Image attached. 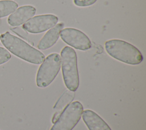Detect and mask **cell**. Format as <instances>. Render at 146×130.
I'll use <instances>...</instances> for the list:
<instances>
[{
    "instance_id": "obj_1",
    "label": "cell",
    "mask_w": 146,
    "mask_h": 130,
    "mask_svg": "<svg viewBox=\"0 0 146 130\" xmlns=\"http://www.w3.org/2000/svg\"><path fill=\"white\" fill-rule=\"evenodd\" d=\"M1 41L9 51L30 63L39 64L45 59L40 51L8 31L1 34Z\"/></svg>"
},
{
    "instance_id": "obj_3",
    "label": "cell",
    "mask_w": 146,
    "mask_h": 130,
    "mask_svg": "<svg viewBox=\"0 0 146 130\" xmlns=\"http://www.w3.org/2000/svg\"><path fill=\"white\" fill-rule=\"evenodd\" d=\"M63 79L66 87L71 91L77 90L79 85L77 56L69 46L64 47L60 52Z\"/></svg>"
},
{
    "instance_id": "obj_11",
    "label": "cell",
    "mask_w": 146,
    "mask_h": 130,
    "mask_svg": "<svg viewBox=\"0 0 146 130\" xmlns=\"http://www.w3.org/2000/svg\"><path fill=\"white\" fill-rule=\"evenodd\" d=\"M18 8V3L12 0L0 1V18L13 13Z\"/></svg>"
},
{
    "instance_id": "obj_6",
    "label": "cell",
    "mask_w": 146,
    "mask_h": 130,
    "mask_svg": "<svg viewBox=\"0 0 146 130\" xmlns=\"http://www.w3.org/2000/svg\"><path fill=\"white\" fill-rule=\"evenodd\" d=\"M61 39L69 46L82 51L91 48L92 44L89 38L82 31L74 28H65L60 33Z\"/></svg>"
},
{
    "instance_id": "obj_12",
    "label": "cell",
    "mask_w": 146,
    "mask_h": 130,
    "mask_svg": "<svg viewBox=\"0 0 146 130\" xmlns=\"http://www.w3.org/2000/svg\"><path fill=\"white\" fill-rule=\"evenodd\" d=\"M11 56L10 53L6 48L0 46V65L8 62Z\"/></svg>"
},
{
    "instance_id": "obj_8",
    "label": "cell",
    "mask_w": 146,
    "mask_h": 130,
    "mask_svg": "<svg viewBox=\"0 0 146 130\" xmlns=\"http://www.w3.org/2000/svg\"><path fill=\"white\" fill-rule=\"evenodd\" d=\"M36 13V9L30 5L22 6L16 9L7 19L8 24L11 26L22 25L32 18Z\"/></svg>"
},
{
    "instance_id": "obj_4",
    "label": "cell",
    "mask_w": 146,
    "mask_h": 130,
    "mask_svg": "<svg viewBox=\"0 0 146 130\" xmlns=\"http://www.w3.org/2000/svg\"><path fill=\"white\" fill-rule=\"evenodd\" d=\"M61 66V58L58 53L48 55L40 66L36 76L38 87L44 88L49 86L58 75Z\"/></svg>"
},
{
    "instance_id": "obj_5",
    "label": "cell",
    "mask_w": 146,
    "mask_h": 130,
    "mask_svg": "<svg viewBox=\"0 0 146 130\" xmlns=\"http://www.w3.org/2000/svg\"><path fill=\"white\" fill-rule=\"evenodd\" d=\"M83 112L80 102H71L62 112L50 130H72L80 120Z\"/></svg>"
},
{
    "instance_id": "obj_9",
    "label": "cell",
    "mask_w": 146,
    "mask_h": 130,
    "mask_svg": "<svg viewBox=\"0 0 146 130\" xmlns=\"http://www.w3.org/2000/svg\"><path fill=\"white\" fill-rule=\"evenodd\" d=\"M82 118L89 130H111L105 121L92 110L83 111Z\"/></svg>"
},
{
    "instance_id": "obj_14",
    "label": "cell",
    "mask_w": 146,
    "mask_h": 130,
    "mask_svg": "<svg viewBox=\"0 0 146 130\" xmlns=\"http://www.w3.org/2000/svg\"><path fill=\"white\" fill-rule=\"evenodd\" d=\"M0 40H1V35H0Z\"/></svg>"
},
{
    "instance_id": "obj_2",
    "label": "cell",
    "mask_w": 146,
    "mask_h": 130,
    "mask_svg": "<svg viewBox=\"0 0 146 130\" xmlns=\"http://www.w3.org/2000/svg\"><path fill=\"white\" fill-rule=\"evenodd\" d=\"M105 48L111 56L128 64L137 65L143 60V55L137 48L123 40H108L105 42Z\"/></svg>"
},
{
    "instance_id": "obj_10",
    "label": "cell",
    "mask_w": 146,
    "mask_h": 130,
    "mask_svg": "<svg viewBox=\"0 0 146 130\" xmlns=\"http://www.w3.org/2000/svg\"><path fill=\"white\" fill-rule=\"evenodd\" d=\"M64 26V23L60 22L50 29L39 41L38 44V49L46 50L53 46L57 42Z\"/></svg>"
},
{
    "instance_id": "obj_7",
    "label": "cell",
    "mask_w": 146,
    "mask_h": 130,
    "mask_svg": "<svg viewBox=\"0 0 146 130\" xmlns=\"http://www.w3.org/2000/svg\"><path fill=\"white\" fill-rule=\"evenodd\" d=\"M58 21V18L55 15H39L25 22L22 26V29L30 33H40L55 26Z\"/></svg>"
},
{
    "instance_id": "obj_13",
    "label": "cell",
    "mask_w": 146,
    "mask_h": 130,
    "mask_svg": "<svg viewBox=\"0 0 146 130\" xmlns=\"http://www.w3.org/2000/svg\"><path fill=\"white\" fill-rule=\"evenodd\" d=\"M97 0H74V4L79 7H87L95 3Z\"/></svg>"
}]
</instances>
